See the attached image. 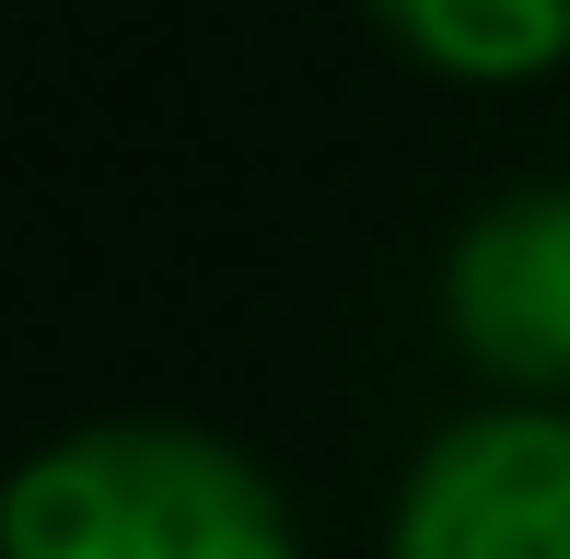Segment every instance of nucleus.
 <instances>
[{
    "label": "nucleus",
    "mask_w": 570,
    "mask_h": 559,
    "mask_svg": "<svg viewBox=\"0 0 570 559\" xmlns=\"http://www.w3.org/2000/svg\"><path fill=\"white\" fill-rule=\"evenodd\" d=\"M443 339L489 396H535L570 409V187L524 175V187L478 198L443 245Z\"/></svg>",
    "instance_id": "2"
},
{
    "label": "nucleus",
    "mask_w": 570,
    "mask_h": 559,
    "mask_svg": "<svg viewBox=\"0 0 570 559\" xmlns=\"http://www.w3.org/2000/svg\"><path fill=\"white\" fill-rule=\"evenodd\" d=\"M384 559H570V409L501 396L420 443Z\"/></svg>",
    "instance_id": "3"
},
{
    "label": "nucleus",
    "mask_w": 570,
    "mask_h": 559,
    "mask_svg": "<svg viewBox=\"0 0 570 559\" xmlns=\"http://www.w3.org/2000/svg\"><path fill=\"white\" fill-rule=\"evenodd\" d=\"M0 559H303V537L245 443L198 420H94L12 467Z\"/></svg>",
    "instance_id": "1"
},
{
    "label": "nucleus",
    "mask_w": 570,
    "mask_h": 559,
    "mask_svg": "<svg viewBox=\"0 0 570 559\" xmlns=\"http://www.w3.org/2000/svg\"><path fill=\"white\" fill-rule=\"evenodd\" d=\"M443 82H535L570 59V0H361Z\"/></svg>",
    "instance_id": "4"
}]
</instances>
